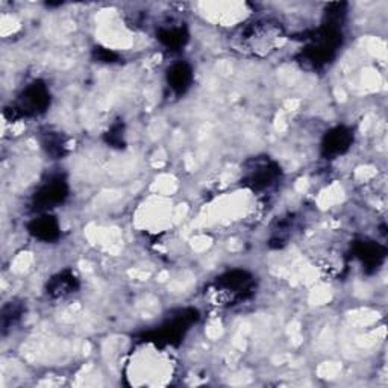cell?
<instances>
[{"mask_svg": "<svg viewBox=\"0 0 388 388\" xmlns=\"http://www.w3.org/2000/svg\"><path fill=\"white\" fill-rule=\"evenodd\" d=\"M283 39L282 28L272 20H255L237 35L238 46L253 55H266L279 46Z\"/></svg>", "mask_w": 388, "mask_h": 388, "instance_id": "1", "label": "cell"}, {"mask_svg": "<svg viewBox=\"0 0 388 388\" xmlns=\"http://www.w3.org/2000/svg\"><path fill=\"white\" fill-rule=\"evenodd\" d=\"M169 370H171V361L158 349H152V354H146V361L137 355L136 364L132 363V371L137 373V378L146 379L147 376L146 384H149V379L164 378Z\"/></svg>", "mask_w": 388, "mask_h": 388, "instance_id": "2", "label": "cell"}, {"mask_svg": "<svg viewBox=\"0 0 388 388\" xmlns=\"http://www.w3.org/2000/svg\"><path fill=\"white\" fill-rule=\"evenodd\" d=\"M249 276L244 272H230L217 281L214 291L220 296V305H233L243 296L249 287Z\"/></svg>", "mask_w": 388, "mask_h": 388, "instance_id": "3", "label": "cell"}, {"mask_svg": "<svg viewBox=\"0 0 388 388\" xmlns=\"http://www.w3.org/2000/svg\"><path fill=\"white\" fill-rule=\"evenodd\" d=\"M49 105V93L43 85H31L20 99V108L25 111V114L40 113Z\"/></svg>", "mask_w": 388, "mask_h": 388, "instance_id": "4", "label": "cell"}, {"mask_svg": "<svg viewBox=\"0 0 388 388\" xmlns=\"http://www.w3.org/2000/svg\"><path fill=\"white\" fill-rule=\"evenodd\" d=\"M350 141H352V136L350 132L345 128H337L332 132L327 133L325 149L330 153H343L349 147Z\"/></svg>", "mask_w": 388, "mask_h": 388, "instance_id": "5", "label": "cell"}, {"mask_svg": "<svg viewBox=\"0 0 388 388\" xmlns=\"http://www.w3.org/2000/svg\"><path fill=\"white\" fill-rule=\"evenodd\" d=\"M65 197V188L64 184L61 181H52L46 186H43L36 200L44 206L55 205L63 202V199Z\"/></svg>", "mask_w": 388, "mask_h": 388, "instance_id": "6", "label": "cell"}, {"mask_svg": "<svg viewBox=\"0 0 388 388\" xmlns=\"http://www.w3.org/2000/svg\"><path fill=\"white\" fill-rule=\"evenodd\" d=\"M191 72L185 64H177L169 73V84L179 93H184L190 85Z\"/></svg>", "mask_w": 388, "mask_h": 388, "instance_id": "7", "label": "cell"}, {"mask_svg": "<svg viewBox=\"0 0 388 388\" xmlns=\"http://www.w3.org/2000/svg\"><path fill=\"white\" fill-rule=\"evenodd\" d=\"M31 233L41 240H52L58 235V225L52 217H41L34 222Z\"/></svg>", "mask_w": 388, "mask_h": 388, "instance_id": "8", "label": "cell"}]
</instances>
